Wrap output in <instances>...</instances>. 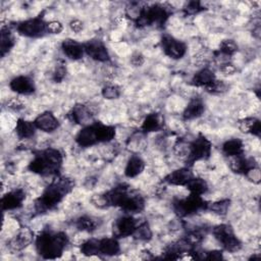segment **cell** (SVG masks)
<instances>
[{
	"label": "cell",
	"instance_id": "38",
	"mask_svg": "<svg viewBox=\"0 0 261 261\" xmlns=\"http://www.w3.org/2000/svg\"><path fill=\"white\" fill-rule=\"evenodd\" d=\"M226 88H227L226 85L222 81L215 80L212 84H210L209 86H207L204 89L206 92H208L210 94H221L226 91Z\"/></svg>",
	"mask_w": 261,
	"mask_h": 261
},
{
	"label": "cell",
	"instance_id": "36",
	"mask_svg": "<svg viewBox=\"0 0 261 261\" xmlns=\"http://www.w3.org/2000/svg\"><path fill=\"white\" fill-rule=\"evenodd\" d=\"M238 50V45L233 40H224L220 43L219 52L225 56H230Z\"/></svg>",
	"mask_w": 261,
	"mask_h": 261
},
{
	"label": "cell",
	"instance_id": "43",
	"mask_svg": "<svg viewBox=\"0 0 261 261\" xmlns=\"http://www.w3.org/2000/svg\"><path fill=\"white\" fill-rule=\"evenodd\" d=\"M220 70L224 73V74H232L233 72H236L237 68L233 66V64L231 63H225V64H222L220 66Z\"/></svg>",
	"mask_w": 261,
	"mask_h": 261
},
{
	"label": "cell",
	"instance_id": "13",
	"mask_svg": "<svg viewBox=\"0 0 261 261\" xmlns=\"http://www.w3.org/2000/svg\"><path fill=\"white\" fill-rule=\"evenodd\" d=\"M25 199V192L22 189H15L5 194L1 199V207L3 211L14 210L22 206Z\"/></svg>",
	"mask_w": 261,
	"mask_h": 261
},
{
	"label": "cell",
	"instance_id": "44",
	"mask_svg": "<svg viewBox=\"0 0 261 261\" xmlns=\"http://www.w3.org/2000/svg\"><path fill=\"white\" fill-rule=\"evenodd\" d=\"M69 27L70 29L75 32V33H80L82 30H83V22L79 19H73L70 21L69 23Z\"/></svg>",
	"mask_w": 261,
	"mask_h": 261
},
{
	"label": "cell",
	"instance_id": "12",
	"mask_svg": "<svg viewBox=\"0 0 261 261\" xmlns=\"http://www.w3.org/2000/svg\"><path fill=\"white\" fill-rule=\"evenodd\" d=\"M137 225V220L133 217L132 214L120 216L113 223V237L116 239L129 237L135 231Z\"/></svg>",
	"mask_w": 261,
	"mask_h": 261
},
{
	"label": "cell",
	"instance_id": "2",
	"mask_svg": "<svg viewBox=\"0 0 261 261\" xmlns=\"http://www.w3.org/2000/svg\"><path fill=\"white\" fill-rule=\"evenodd\" d=\"M36 250L44 259L60 257L68 244V238L63 231L43 230L36 238Z\"/></svg>",
	"mask_w": 261,
	"mask_h": 261
},
{
	"label": "cell",
	"instance_id": "32",
	"mask_svg": "<svg viewBox=\"0 0 261 261\" xmlns=\"http://www.w3.org/2000/svg\"><path fill=\"white\" fill-rule=\"evenodd\" d=\"M75 226L79 230L92 232L93 230H95L97 228V222L93 217L88 216V215H84V216H81L76 219Z\"/></svg>",
	"mask_w": 261,
	"mask_h": 261
},
{
	"label": "cell",
	"instance_id": "34",
	"mask_svg": "<svg viewBox=\"0 0 261 261\" xmlns=\"http://www.w3.org/2000/svg\"><path fill=\"white\" fill-rule=\"evenodd\" d=\"M132 236L136 240L147 242V241L151 240V238H152V230L147 222H143V223L137 225V227Z\"/></svg>",
	"mask_w": 261,
	"mask_h": 261
},
{
	"label": "cell",
	"instance_id": "16",
	"mask_svg": "<svg viewBox=\"0 0 261 261\" xmlns=\"http://www.w3.org/2000/svg\"><path fill=\"white\" fill-rule=\"evenodd\" d=\"M34 123L38 129L46 133L54 132L59 126L58 119L50 111H45L42 114L38 115L34 120Z\"/></svg>",
	"mask_w": 261,
	"mask_h": 261
},
{
	"label": "cell",
	"instance_id": "39",
	"mask_svg": "<svg viewBox=\"0 0 261 261\" xmlns=\"http://www.w3.org/2000/svg\"><path fill=\"white\" fill-rule=\"evenodd\" d=\"M202 10H204V7L199 1H190L184 7V11L186 14H197Z\"/></svg>",
	"mask_w": 261,
	"mask_h": 261
},
{
	"label": "cell",
	"instance_id": "28",
	"mask_svg": "<svg viewBox=\"0 0 261 261\" xmlns=\"http://www.w3.org/2000/svg\"><path fill=\"white\" fill-rule=\"evenodd\" d=\"M0 35H1V38H0V52H1V56L3 57L13 47L14 38H13V35H12V33H11V31L8 27H2Z\"/></svg>",
	"mask_w": 261,
	"mask_h": 261
},
{
	"label": "cell",
	"instance_id": "1",
	"mask_svg": "<svg viewBox=\"0 0 261 261\" xmlns=\"http://www.w3.org/2000/svg\"><path fill=\"white\" fill-rule=\"evenodd\" d=\"M73 182L67 177H57L44 190L42 195L35 201V209L44 213L54 209L63 198L72 190Z\"/></svg>",
	"mask_w": 261,
	"mask_h": 261
},
{
	"label": "cell",
	"instance_id": "7",
	"mask_svg": "<svg viewBox=\"0 0 261 261\" xmlns=\"http://www.w3.org/2000/svg\"><path fill=\"white\" fill-rule=\"evenodd\" d=\"M212 233L215 240L221 245L226 252H237L241 249L242 244L237 238L233 228L229 224H218L212 228Z\"/></svg>",
	"mask_w": 261,
	"mask_h": 261
},
{
	"label": "cell",
	"instance_id": "41",
	"mask_svg": "<svg viewBox=\"0 0 261 261\" xmlns=\"http://www.w3.org/2000/svg\"><path fill=\"white\" fill-rule=\"evenodd\" d=\"M66 74V68L63 64H58L53 73V80L55 82H61Z\"/></svg>",
	"mask_w": 261,
	"mask_h": 261
},
{
	"label": "cell",
	"instance_id": "37",
	"mask_svg": "<svg viewBox=\"0 0 261 261\" xmlns=\"http://www.w3.org/2000/svg\"><path fill=\"white\" fill-rule=\"evenodd\" d=\"M120 93H121L120 88L116 85H107L102 90V96L105 99H109V100L118 98L120 96Z\"/></svg>",
	"mask_w": 261,
	"mask_h": 261
},
{
	"label": "cell",
	"instance_id": "25",
	"mask_svg": "<svg viewBox=\"0 0 261 261\" xmlns=\"http://www.w3.org/2000/svg\"><path fill=\"white\" fill-rule=\"evenodd\" d=\"M37 127L34 121H29L22 118H19L15 125V132L18 138L20 139H29L35 135Z\"/></svg>",
	"mask_w": 261,
	"mask_h": 261
},
{
	"label": "cell",
	"instance_id": "15",
	"mask_svg": "<svg viewBox=\"0 0 261 261\" xmlns=\"http://www.w3.org/2000/svg\"><path fill=\"white\" fill-rule=\"evenodd\" d=\"M194 176L193 171L191 170L190 166L181 167L176 170L171 171L164 177V181L171 186H181L186 187V185L190 181V179Z\"/></svg>",
	"mask_w": 261,
	"mask_h": 261
},
{
	"label": "cell",
	"instance_id": "42",
	"mask_svg": "<svg viewBox=\"0 0 261 261\" xmlns=\"http://www.w3.org/2000/svg\"><path fill=\"white\" fill-rule=\"evenodd\" d=\"M204 259H208V260H219L222 259V252L221 251H209V252H205V255L203 256Z\"/></svg>",
	"mask_w": 261,
	"mask_h": 261
},
{
	"label": "cell",
	"instance_id": "14",
	"mask_svg": "<svg viewBox=\"0 0 261 261\" xmlns=\"http://www.w3.org/2000/svg\"><path fill=\"white\" fill-rule=\"evenodd\" d=\"M10 89L20 95H31L36 91L34 81L28 75H18L13 77L9 83Z\"/></svg>",
	"mask_w": 261,
	"mask_h": 261
},
{
	"label": "cell",
	"instance_id": "21",
	"mask_svg": "<svg viewBox=\"0 0 261 261\" xmlns=\"http://www.w3.org/2000/svg\"><path fill=\"white\" fill-rule=\"evenodd\" d=\"M205 110V105L201 98H193L185 108L182 112V117L186 120H192L200 117Z\"/></svg>",
	"mask_w": 261,
	"mask_h": 261
},
{
	"label": "cell",
	"instance_id": "20",
	"mask_svg": "<svg viewBox=\"0 0 261 261\" xmlns=\"http://www.w3.org/2000/svg\"><path fill=\"white\" fill-rule=\"evenodd\" d=\"M61 49L64 55H66L69 59H72V60L81 59L85 53L83 44L71 39H66L62 41Z\"/></svg>",
	"mask_w": 261,
	"mask_h": 261
},
{
	"label": "cell",
	"instance_id": "30",
	"mask_svg": "<svg viewBox=\"0 0 261 261\" xmlns=\"http://www.w3.org/2000/svg\"><path fill=\"white\" fill-rule=\"evenodd\" d=\"M33 232L25 228L22 229L12 241H11V247L14 250H21L23 248H25L27 246H29L32 242H33Z\"/></svg>",
	"mask_w": 261,
	"mask_h": 261
},
{
	"label": "cell",
	"instance_id": "31",
	"mask_svg": "<svg viewBox=\"0 0 261 261\" xmlns=\"http://www.w3.org/2000/svg\"><path fill=\"white\" fill-rule=\"evenodd\" d=\"M186 188L190 191L191 194L202 196L208 191V185L205 179L197 176H193L190 181L186 185Z\"/></svg>",
	"mask_w": 261,
	"mask_h": 261
},
{
	"label": "cell",
	"instance_id": "27",
	"mask_svg": "<svg viewBox=\"0 0 261 261\" xmlns=\"http://www.w3.org/2000/svg\"><path fill=\"white\" fill-rule=\"evenodd\" d=\"M239 127L242 132L251 134L253 136H260L261 126H260V120L254 117H248L245 119H242L239 121Z\"/></svg>",
	"mask_w": 261,
	"mask_h": 261
},
{
	"label": "cell",
	"instance_id": "11",
	"mask_svg": "<svg viewBox=\"0 0 261 261\" xmlns=\"http://www.w3.org/2000/svg\"><path fill=\"white\" fill-rule=\"evenodd\" d=\"M85 53L92 59L99 62H106L110 59L109 52L105 44L98 39H92L83 44Z\"/></svg>",
	"mask_w": 261,
	"mask_h": 261
},
{
	"label": "cell",
	"instance_id": "23",
	"mask_svg": "<svg viewBox=\"0 0 261 261\" xmlns=\"http://www.w3.org/2000/svg\"><path fill=\"white\" fill-rule=\"evenodd\" d=\"M215 80H216V77H215L214 72L211 69L205 67V68L200 69L199 71H197L194 74V76L192 79V84L196 87L206 88L207 86L212 84Z\"/></svg>",
	"mask_w": 261,
	"mask_h": 261
},
{
	"label": "cell",
	"instance_id": "40",
	"mask_svg": "<svg viewBox=\"0 0 261 261\" xmlns=\"http://www.w3.org/2000/svg\"><path fill=\"white\" fill-rule=\"evenodd\" d=\"M62 30H63V25L58 20H51L47 22V33L59 34L60 32H62Z\"/></svg>",
	"mask_w": 261,
	"mask_h": 261
},
{
	"label": "cell",
	"instance_id": "33",
	"mask_svg": "<svg viewBox=\"0 0 261 261\" xmlns=\"http://www.w3.org/2000/svg\"><path fill=\"white\" fill-rule=\"evenodd\" d=\"M81 253L86 256L99 255V239H89L81 245Z\"/></svg>",
	"mask_w": 261,
	"mask_h": 261
},
{
	"label": "cell",
	"instance_id": "35",
	"mask_svg": "<svg viewBox=\"0 0 261 261\" xmlns=\"http://www.w3.org/2000/svg\"><path fill=\"white\" fill-rule=\"evenodd\" d=\"M230 205V201L228 199H222L216 202H213L211 204H207V208L211 210L212 212L219 214V215H225Z\"/></svg>",
	"mask_w": 261,
	"mask_h": 261
},
{
	"label": "cell",
	"instance_id": "17",
	"mask_svg": "<svg viewBox=\"0 0 261 261\" xmlns=\"http://www.w3.org/2000/svg\"><path fill=\"white\" fill-rule=\"evenodd\" d=\"M67 117L73 123L87 125L90 124V121L92 120V112L87 106L83 104H76L70 109Z\"/></svg>",
	"mask_w": 261,
	"mask_h": 261
},
{
	"label": "cell",
	"instance_id": "18",
	"mask_svg": "<svg viewBox=\"0 0 261 261\" xmlns=\"http://www.w3.org/2000/svg\"><path fill=\"white\" fill-rule=\"evenodd\" d=\"M230 158L231 160L229 166L233 172L247 175L252 169L256 168V162L253 158L245 157L243 154Z\"/></svg>",
	"mask_w": 261,
	"mask_h": 261
},
{
	"label": "cell",
	"instance_id": "5",
	"mask_svg": "<svg viewBox=\"0 0 261 261\" xmlns=\"http://www.w3.org/2000/svg\"><path fill=\"white\" fill-rule=\"evenodd\" d=\"M171 13L170 7L163 4H152L142 7L139 10L138 16L136 17V23L138 27L146 25H162L166 22Z\"/></svg>",
	"mask_w": 261,
	"mask_h": 261
},
{
	"label": "cell",
	"instance_id": "8",
	"mask_svg": "<svg viewBox=\"0 0 261 261\" xmlns=\"http://www.w3.org/2000/svg\"><path fill=\"white\" fill-rule=\"evenodd\" d=\"M212 150L211 142L203 135H199L190 145L187 157V166H192L196 161L206 160Z\"/></svg>",
	"mask_w": 261,
	"mask_h": 261
},
{
	"label": "cell",
	"instance_id": "22",
	"mask_svg": "<svg viewBox=\"0 0 261 261\" xmlns=\"http://www.w3.org/2000/svg\"><path fill=\"white\" fill-rule=\"evenodd\" d=\"M120 252V246L115 237L99 239V255L114 256Z\"/></svg>",
	"mask_w": 261,
	"mask_h": 261
},
{
	"label": "cell",
	"instance_id": "10",
	"mask_svg": "<svg viewBox=\"0 0 261 261\" xmlns=\"http://www.w3.org/2000/svg\"><path fill=\"white\" fill-rule=\"evenodd\" d=\"M161 47L165 55L172 59H179L187 52L186 44L168 34L161 37Z\"/></svg>",
	"mask_w": 261,
	"mask_h": 261
},
{
	"label": "cell",
	"instance_id": "6",
	"mask_svg": "<svg viewBox=\"0 0 261 261\" xmlns=\"http://www.w3.org/2000/svg\"><path fill=\"white\" fill-rule=\"evenodd\" d=\"M172 208L178 216L185 217L193 215L202 209H206L207 203L202 196L190 193L186 198L175 199L172 202Z\"/></svg>",
	"mask_w": 261,
	"mask_h": 261
},
{
	"label": "cell",
	"instance_id": "46",
	"mask_svg": "<svg viewBox=\"0 0 261 261\" xmlns=\"http://www.w3.org/2000/svg\"><path fill=\"white\" fill-rule=\"evenodd\" d=\"M9 108L17 110V109L21 108V103L16 99H12V100L9 101Z\"/></svg>",
	"mask_w": 261,
	"mask_h": 261
},
{
	"label": "cell",
	"instance_id": "45",
	"mask_svg": "<svg viewBox=\"0 0 261 261\" xmlns=\"http://www.w3.org/2000/svg\"><path fill=\"white\" fill-rule=\"evenodd\" d=\"M132 63L136 66H140L141 64L144 63V56L141 53H135L132 57Z\"/></svg>",
	"mask_w": 261,
	"mask_h": 261
},
{
	"label": "cell",
	"instance_id": "9",
	"mask_svg": "<svg viewBox=\"0 0 261 261\" xmlns=\"http://www.w3.org/2000/svg\"><path fill=\"white\" fill-rule=\"evenodd\" d=\"M15 28L18 34L28 38H40L47 33V22L41 16L23 20Z\"/></svg>",
	"mask_w": 261,
	"mask_h": 261
},
{
	"label": "cell",
	"instance_id": "24",
	"mask_svg": "<svg viewBox=\"0 0 261 261\" xmlns=\"http://www.w3.org/2000/svg\"><path fill=\"white\" fill-rule=\"evenodd\" d=\"M144 168H145L144 160L141 157L134 155L128 159V161L125 165L124 174H125V176L133 178V177L138 176L144 170Z\"/></svg>",
	"mask_w": 261,
	"mask_h": 261
},
{
	"label": "cell",
	"instance_id": "29",
	"mask_svg": "<svg viewBox=\"0 0 261 261\" xmlns=\"http://www.w3.org/2000/svg\"><path fill=\"white\" fill-rule=\"evenodd\" d=\"M162 127V121L161 117L158 113H150L148 114L142 124V130L144 133H151L159 130Z\"/></svg>",
	"mask_w": 261,
	"mask_h": 261
},
{
	"label": "cell",
	"instance_id": "3",
	"mask_svg": "<svg viewBox=\"0 0 261 261\" xmlns=\"http://www.w3.org/2000/svg\"><path fill=\"white\" fill-rule=\"evenodd\" d=\"M115 137V126L103 124L96 121L85 125L75 136V142L79 146L87 148L98 143H106Z\"/></svg>",
	"mask_w": 261,
	"mask_h": 261
},
{
	"label": "cell",
	"instance_id": "26",
	"mask_svg": "<svg viewBox=\"0 0 261 261\" xmlns=\"http://www.w3.org/2000/svg\"><path fill=\"white\" fill-rule=\"evenodd\" d=\"M222 152L225 156L234 157L244 153V144L240 139L227 140L222 145Z\"/></svg>",
	"mask_w": 261,
	"mask_h": 261
},
{
	"label": "cell",
	"instance_id": "4",
	"mask_svg": "<svg viewBox=\"0 0 261 261\" xmlns=\"http://www.w3.org/2000/svg\"><path fill=\"white\" fill-rule=\"evenodd\" d=\"M63 161L62 154L54 148H47L37 152L28 168L40 175H52L58 173Z\"/></svg>",
	"mask_w": 261,
	"mask_h": 261
},
{
	"label": "cell",
	"instance_id": "19",
	"mask_svg": "<svg viewBox=\"0 0 261 261\" xmlns=\"http://www.w3.org/2000/svg\"><path fill=\"white\" fill-rule=\"evenodd\" d=\"M120 208L126 214L140 213L145 208V200L141 195L135 192H130Z\"/></svg>",
	"mask_w": 261,
	"mask_h": 261
}]
</instances>
